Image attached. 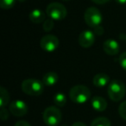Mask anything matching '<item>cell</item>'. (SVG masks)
<instances>
[{
    "label": "cell",
    "instance_id": "6da1fadb",
    "mask_svg": "<svg viewBox=\"0 0 126 126\" xmlns=\"http://www.w3.org/2000/svg\"><path fill=\"white\" fill-rule=\"evenodd\" d=\"M69 98L74 103L84 104L91 98V92L83 85H77L71 88L69 92Z\"/></svg>",
    "mask_w": 126,
    "mask_h": 126
},
{
    "label": "cell",
    "instance_id": "7a4b0ae2",
    "mask_svg": "<svg viewBox=\"0 0 126 126\" xmlns=\"http://www.w3.org/2000/svg\"><path fill=\"white\" fill-rule=\"evenodd\" d=\"M22 90L30 96H39L43 93L44 84L35 79H28L23 81L21 85Z\"/></svg>",
    "mask_w": 126,
    "mask_h": 126
},
{
    "label": "cell",
    "instance_id": "3957f363",
    "mask_svg": "<svg viewBox=\"0 0 126 126\" xmlns=\"http://www.w3.org/2000/svg\"><path fill=\"white\" fill-rule=\"evenodd\" d=\"M126 88L124 84L121 80L114 79L109 83L108 96L112 101L118 102L123 99L125 95Z\"/></svg>",
    "mask_w": 126,
    "mask_h": 126
},
{
    "label": "cell",
    "instance_id": "277c9868",
    "mask_svg": "<svg viewBox=\"0 0 126 126\" xmlns=\"http://www.w3.org/2000/svg\"><path fill=\"white\" fill-rule=\"evenodd\" d=\"M67 9L60 3H51L46 8V14L54 21H61L67 16Z\"/></svg>",
    "mask_w": 126,
    "mask_h": 126
},
{
    "label": "cell",
    "instance_id": "5b68a950",
    "mask_svg": "<svg viewBox=\"0 0 126 126\" xmlns=\"http://www.w3.org/2000/svg\"><path fill=\"white\" fill-rule=\"evenodd\" d=\"M43 121L47 126H56L61 123L62 115L55 106H49L43 111Z\"/></svg>",
    "mask_w": 126,
    "mask_h": 126
},
{
    "label": "cell",
    "instance_id": "8992f818",
    "mask_svg": "<svg viewBox=\"0 0 126 126\" xmlns=\"http://www.w3.org/2000/svg\"><path fill=\"white\" fill-rule=\"evenodd\" d=\"M84 18L86 24L93 29L100 26L103 20L101 12L95 7L87 8L85 12Z\"/></svg>",
    "mask_w": 126,
    "mask_h": 126
},
{
    "label": "cell",
    "instance_id": "52a82bcc",
    "mask_svg": "<svg viewBox=\"0 0 126 126\" xmlns=\"http://www.w3.org/2000/svg\"><path fill=\"white\" fill-rule=\"evenodd\" d=\"M40 46L46 52H54L59 47V39L53 35H44L40 41Z\"/></svg>",
    "mask_w": 126,
    "mask_h": 126
},
{
    "label": "cell",
    "instance_id": "ba28073f",
    "mask_svg": "<svg viewBox=\"0 0 126 126\" xmlns=\"http://www.w3.org/2000/svg\"><path fill=\"white\" fill-rule=\"evenodd\" d=\"M10 111L16 117H23L28 113V106L22 100H15L10 105Z\"/></svg>",
    "mask_w": 126,
    "mask_h": 126
},
{
    "label": "cell",
    "instance_id": "9c48e42d",
    "mask_svg": "<svg viewBox=\"0 0 126 126\" xmlns=\"http://www.w3.org/2000/svg\"><path fill=\"white\" fill-rule=\"evenodd\" d=\"M95 42V35L93 31L85 30L79 35V43L82 47L87 48L93 45Z\"/></svg>",
    "mask_w": 126,
    "mask_h": 126
},
{
    "label": "cell",
    "instance_id": "30bf717a",
    "mask_svg": "<svg viewBox=\"0 0 126 126\" xmlns=\"http://www.w3.org/2000/svg\"><path fill=\"white\" fill-rule=\"evenodd\" d=\"M103 49L109 55H116L119 52V45L115 40L109 39L104 42Z\"/></svg>",
    "mask_w": 126,
    "mask_h": 126
},
{
    "label": "cell",
    "instance_id": "8fae6325",
    "mask_svg": "<svg viewBox=\"0 0 126 126\" xmlns=\"http://www.w3.org/2000/svg\"><path fill=\"white\" fill-rule=\"evenodd\" d=\"M91 103H92L93 108L95 110L99 111V112H102V111H104V110H105V109H106V107H107L106 100L104 98L99 97V96H96L92 98Z\"/></svg>",
    "mask_w": 126,
    "mask_h": 126
},
{
    "label": "cell",
    "instance_id": "7c38bea8",
    "mask_svg": "<svg viewBox=\"0 0 126 126\" xmlns=\"http://www.w3.org/2000/svg\"><path fill=\"white\" fill-rule=\"evenodd\" d=\"M93 84L98 87H103L110 82V77L105 74H98L93 77Z\"/></svg>",
    "mask_w": 126,
    "mask_h": 126
},
{
    "label": "cell",
    "instance_id": "4fadbf2b",
    "mask_svg": "<svg viewBox=\"0 0 126 126\" xmlns=\"http://www.w3.org/2000/svg\"><path fill=\"white\" fill-rule=\"evenodd\" d=\"M58 81V74L55 72H48L44 74L42 77V83L44 86H52L55 85Z\"/></svg>",
    "mask_w": 126,
    "mask_h": 126
},
{
    "label": "cell",
    "instance_id": "5bb4252c",
    "mask_svg": "<svg viewBox=\"0 0 126 126\" xmlns=\"http://www.w3.org/2000/svg\"><path fill=\"white\" fill-rule=\"evenodd\" d=\"M30 19L34 23H42L45 20V13L41 10H34L30 12Z\"/></svg>",
    "mask_w": 126,
    "mask_h": 126
},
{
    "label": "cell",
    "instance_id": "9a60e30c",
    "mask_svg": "<svg viewBox=\"0 0 126 126\" xmlns=\"http://www.w3.org/2000/svg\"><path fill=\"white\" fill-rule=\"evenodd\" d=\"M10 101V94L4 87H0V107L4 108Z\"/></svg>",
    "mask_w": 126,
    "mask_h": 126
},
{
    "label": "cell",
    "instance_id": "2e32d148",
    "mask_svg": "<svg viewBox=\"0 0 126 126\" xmlns=\"http://www.w3.org/2000/svg\"><path fill=\"white\" fill-rule=\"evenodd\" d=\"M54 103L59 107L64 106L67 104V98H66L65 94H63L61 93H56L54 97Z\"/></svg>",
    "mask_w": 126,
    "mask_h": 126
},
{
    "label": "cell",
    "instance_id": "e0dca14e",
    "mask_svg": "<svg viewBox=\"0 0 126 126\" xmlns=\"http://www.w3.org/2000/svg\"><path fill=\"white\" fill-rule=\"evenodd\" d=\"M91 126H110V121L104 117H97L92 122Z\"/></svg>",
    "mask_w": 126,
    "mask_h": 126
},
{
    "label": "cell",
    "instance_id": "ac0fdd59",
    "mask_svg": "<svg viewBox=\"0 0 126 126\" xmlns=\"http://www.w3.org/2000/svg\"><path fill=\"white\" fill-rule=\"evenodd\" d=\"M16 0H0V6L4 10L11 9L15 5Z\"/></svg>",
    "mask_w": 126,
    "mask_h": 126
},
{
    "label": "cell",
    "instance_id": "d6986e66",
    "mask_svg": "<svg viewBox=\"0 0 126 126\" xmlns=\"http://www.w3.org/2000/svg\"><path fill=\"white\" fill-rule=\"evenodd\" d=\"M53 21H54V20H52V19H47V20H46V21H44L43 25H42V26H43L44 31L48 32L53 30L54 25V23Z\"/></svg>",
    "mask_w": 126,
    "mask_h": 126
},
{
    "label": "cell",
    "instance_id": "ffe728a7",
    "mask_svg": "<svg viewBox=\"0 0 126 126\" xmlns=\"http://www.w3.org/2000/svg\"><path fill=\"white\" fill-rule=\"evenodd\" d=\"M118 112H119V115L121 116V117L123 119H124V120H126V101L123 102L119 105Z\"/></svg>",
    "mask_w": 126,
    "mask_h": 126
},
{
    "label": "cell",
    "instance_id": "44dd1931",
    "mask_svg": "<svg viewBox=\"0 0 126 126\" xmlns=\"http://www.w3.org/2000/svg\"><path fill=\"white\" fill-rule=\"evenodd\" d=\"M119 64L124 70H126V52L123 53L120 55V57H119Z\"/></svg>",
    "mask_w": 126,
    "mask_h": 126
},
{
    "label": "cell",
    "instance_id": "7402d4cb",
    "mask_svg": "<svg viewBox=\"0 0 126 126\" xmlns=\"http://www.w3.org/2000/svg\"><path fill=\"white\" fill-rule=\"evenodd\" d=\"M0 117H1V119L3 121H5L9 118V114H8L7 110L4 108H1V111H0Z\"/></svg>",
    "mask_w": 126,
    "mask_h": 126
},
{
    "label": "cell",
    "instance_id": "603a6c76",
    "mask_svg": "<svg viewBox=\"0 0 126 126\" xmlns=\"http://www.w3.org/2000/svg\"><path fill=\"white\" fill-rule=\"evenodd\" d=\"M15 126H31V125H30L28 122H26V121L21 120V121H18V122L15 124Z\"/></svg>",
    "mask_w": 126,
    "mask_h": 126
},
{
    "label": "cell",
    "instance_id": "cb8c5ba5",
    "mask_svg": "<svg viewBox=\"0 0 126 126\" xmlns=\"http://www.w3.org/2000/svg\"><path fill=\"white\" fill-rule=\"evenodd\" d=\"M92 1L97 4H104L108 3L110 0H92Z\"/></svg>",
    "mask_w": 126,
    "mask_h": 126
},
{
    "label": "cell",
    "instance_id": "d4e9b609",
    "mask_svg": "<svg viewBox=\"0 0 126 126\" xmlns=\"http://www.w3.org/2000/svg\"><path fill=\"white\" fill-rule=\"evenodd\" d=\"M94 30H95V32L97 33V35H102V34L104 33V30L100 26H98V27H97V28H95Z\"/></svg>",
    "mask_w": 126,
    "mask_h": 126
},
{
    "label": "cell",
    "instance_id": "484cf974",
    "mask_svg": "<svg viewBox=\"0 0 126 126\" xmlns=\"http://www.w3.org/2000/svg\"><path fill=\"white\" fill-rule=\"evenodd\" d=\"M72 126H86V124L81 122H76V123H74V124H73Z\"/></svg>",
    "mask_w": 126,
    "mask_h": 126
},
{
    "label": "cell",
    "instance_id": "4316f807",
    "mask_svg": "<svg viewBox=\"0 0 126 126\" xmlns=\"http://www.w3.org/2000/svg\"><path fill=\"white\" fill-rule=\"evenodd\" d=\"M116 2L118 3V4H125L126 0H116Z\"/></svg>",
    "mask_w": 126,
    "mask_h": 126
},
{
    "label": "cell",
    "instance_id": "83f0119b",
    "mask_svg": "<svg viewBox=\"0 0 126 126\" xmlns=\"http://www.w3.org/2000/svg\"><path fill=\"white\" fill-rule=\"evenodd\" d=\"M17 1H19L20 3H23V2H25L26 0H17Z\"/></svg>",
    "mask_w": 126,
    "mask_h": 126
},
{
    "label": "cell",
    "instance_id": "f1b7e54d",
    "mask_svg": "<svg viewBox=\"0 0 126 126\" xmlns=\"http://www.w3.org/2000/svg\"><path fill=\"white\" fill-rule=\"evenodd\" d=\"M63 1H68V0H63Z\"/></svg>",
    "mask_w": 126,
    "mask_h": 126
}]
</instances>
